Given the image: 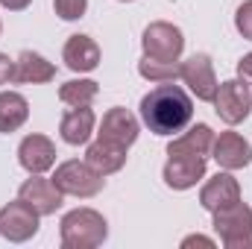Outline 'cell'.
<instances>
[{"label": "cell", "instance_id": "cell-28", "mask_svg": "<svg viewBox=\"0 0 252 249\" xmlns=\"http://www.w3.org/2000/svg\"><path fill=\"white\" fill-rule=\"evenodd\" d=\"M30 3H32V0H0V6L9 9V12H24Z\"/></svg>", "mask_w": 252, "mask_h": 249}, {"label": "cell", "instance_id": "cell-14", "mask_svg": "<svg viewBox=\"0 0 252 249\" xmlns=\"http://www.w3.org/2000/svg\"><path fill=\"white\" fill-rule=\"evenodd\" d=\"M62 62H64V67L73 70V73H91V70H97V64H100V44H97L91 35L76 32V35H70V38L64 41Z\"/></svg>", "mask_w": 252, "mask_h": 249}, {"label": "cell", "instance_id": "cell-10", "mask_svg": "<svg viewBox=\"0 0 252 249\" xmlns=\"http://www.w3.org/2000/svg\"><path fill=\"white\" fill-rule=\"evenodd\" d=\"M18 196H21L27 205H32L41 217L56 214L64 202V193L56 187L53 179H44V173H30V179L18 187Z\"/></svg>", "mask_w": 252, "mask_h": 249}, {"label": "cell", "instance_id": "cell-2", "mask_svg": "<svg viewBox=\"0 0 252 249\" xmlns=\"http://www.w3.org/2000/svg\"><path fill=\"white\" fill-rule=\"evenodd\" d=\"M59 238H62L64 249H94L106 244L109 223L94 208H73L59 223Z\"/></svg>", "mask_w": 252, "mask_h": 249}, {"label": "cell", "instance_id": "cell-20", "mask_svg": "<svg viewBox=\"0 0 252 249\" xmlns=\"http://www.w3.org/2000/svg\"><path fill=\"white\" fill-rule=\"evenodd\" d=\"M211 147H214V132L208 124L190 126L188 132H182L179 138H173L167 144V150H188V153H199V156H208Z\"/></svg>", "mask_w": 252, "mask_h": 249}, {"label": "cell", "instance_id": "cell-16", "mask_svg": "<svg viewBox=\"0 0 252 249\" xmlns=\"http://www.w3.org/2000/svg\"><path fill=\"white\" fill-rule=\"evenodd\" d=\"M94 126H97V118H94L91 106H70V109L62 115L59 135H62L64 144H70V147H82V144L91 141Z\"/></svg>", "mask_w": 252, "mask_h": 249}, {"label": "cell", "instance_id": "cell-29", "mask_svg": "<svg viewBox=\"0 0 252 249\" xmlns=\"http://www.w3.org/2000/svg\"><path fill=\"white\" fill-rule=\"evenodd\" d=\"M121 3H132V0H121Z\"/></svg>", "mask_w": 252, "mask_h": 249}, {"label": "cell", "instance_id": "cell-3", "mask_svg": "<svg viewBox=\"0 0 252 249\" xmlns=\"http://www.w3.org/2000/svg\"><path fill=\"white\" fill-rule=\"evenodd\" d=\"M211 226L226 249H252V208L247 202H232L211 214Z\"/></svg>", "mask_w": 252, "mask_h": 249}, {"label": "cell", "instance_id": "cell-17", "mask_svg": "<svg viewBox=\"0 0 252 249\" xmlns=\"http://www.w3.org/2000/svg\"><path fill=\"white\" fill-rule=\"evenodd\" d=\"M56 76V64L47 62L41 53L35 50H24L18 59H15V79L12 82H21V85H41V82H50Z\"/></svg>", "mask_w": 252, "mask_h": 249}, {"label": "cell", "instance_id": "cell-27", "mask_svg": "<svg viewBox=\"0 0 252 249\" xmlns=\"http://www.w3.org/2000/svg\"><path fill=\"white\" fill-rule=\"evenodd\" d=\"M238 79H244V82H252V53H247V56L238 62Z\"/></svg>", "mask_w": 252, "mask_h": 249}, {"label": "cell", "instance_id": "cell-25", "mask_svg": "<svg viewBox=\"0 0 252 249\" xmlns=\"http://www.w3.org/2000/svg\"><path fill=\"white\" fill-rule=\"evenodd\" d=\"M12 79H15V62L6 53H0V85H9Z\"/></svg>", "mask_w": 252, "mask_h": 249}, {"label": "cell", "instance_id": "cell-18", "mask_svg": "<svg viewBox=\"0 0 252 249\" xmlns=\"http://www.w3.org/2000/svg\"><path fill=\"white\" fill-rule=\"evenodd\" d=\"M85 161H88L100 176H112V173H118L126 164V150L124 147H115V144H106V141L97 138L94 144H88Z\"/></svg>", "mask_w": 252, "mask_h": 249}, {"label": "cell", "instance_id": "cell-13", "mask_svg": "<svg viewBox=\"0 0 252 249\" xmlns=\"http://www.w3.org/2000/svg\"><path fill=\"white\" fill-rule=\"evenodd\" d=\"M211 156L223 170H244L252 161V147L238 132H220V138H214Z\"/></svg>", "mask_w": 252, "mask_h": 249}, {"label": "cell", "instance_id": "cell-22", "mask_svg": "<svg viewBox=\"0 0 252 249\" xmlns=\"http://www.w3.org/2000/svg\"><path fill=\"white\" fill-rule=\"evenodd\" d=\"M138 73L147 82H176L179 79V62H153V59H141L138 62Z\"/></svg>", "mask_w": 252, "mask_h": 249}, {"label": "cell", "instance_id": "cell-1", "mask_svg": "<svg viewBox=\"0 0 252 249\" xmlns=\"http://www.w3.org/2000/svg\"><path fill=\"white\" fill-rule=\"evenodd\" d=\"M193 118V100L176 82H158L141 97V124L153 135H176Z\"/></svg>", "mask_w": 252, "mask_h": 249}, {"label": "cell", "instance_id": "cell-23", "mask_svg": "<svg viewBox=\"0 0 252 249\" xmlns=\"http://www.w3.org/2000/svg\"><path fill=\"white\" fill-rule=\"evenodd\" d=\"M53 9L62 21H79L88 12V0H53Z\"/></svg>", "mask_w": 252, "mask_h": 249}, {"label": "cell", "instance_id": "cell-26", "mask_svg": "<svg viewBox=\"0 0 252 249\" xmlns=\"http://www.w3.org/2000/svg\"><path fill=\"white\" fill-rule=\"evenodd\" d=\"M182 247L188 249V247H205V249H214L217 244L211 241V238H205V235H190V238H185L182 241Z\"/></svg>", "mask_w": 252, "mask_h": 249}, {"label": "cell", "instance_id": "cell-11", "mask_svg": "<svg viewBox=\"0 0 252 249\" xmlns=\"http://www.w3.org/2000/svg\"><path fill=\"white\" fill-rule=\"evenodd\" d=\"M138 132H141L138 118H135L129 109L115 106V109H109V112L103 115L97 138H100V141H106V144H115V147H124V150H129V147L138 141Z\"/></svg>", "mask_w": 252, "mask_h": 249}, {"label": "cell", "instance_id": "cell-30", "mask_svg": "<svg viewBox=\"0 0 252 249\" xmlns=\"http://www.w3.org/2000/svg\"><path fill=\"white\" fill-rule=\"evenodd\" d=\"M0 32H3V24H0Z\"/></svg>", "mask_w": 252, "mask_h": 249}, {"label": "cell", "instance_id": "cell-6", "mask_svg": "<svg viewBox=\"0 0 252 249\" xmlns=\"http://www.w3.org/2000/svg\"><path fill=\"white\" fill-rule=\"evenodd\" d=\"M214 112L223 124L238 126L250 118L252 112V88L244 79H226L217 85L214 94Z\"/></svg>", "mask_w": 252, "mask_h": 249}, {"label": "cell", "instance_id": "cell-12", "mask_svg": "<svg viewBox=\"0 0 252 249\" xmlns=\"http://www.w3.org/2000/svg\"><path fill=\"white\" fill-rule=\"evenodd\" d=\"M18 164L27 170V173H47L56 167V144L47 138V135H27L21 144H18Z\"/></svg>", "mask_w": 252, "mask_h": 249}, {"label": "cell", "instance_id": "cell-15", "mask_svg": "<svg viewBox=\"0 0 252 249\" xmlns=\"http://www.w3.org/2000/svg\"><path fill=\"white\" fill-rule=\"evenodd\" d=\"M241 199V182L232 176V173H217V176H211L202 190H199V205L205 208V211H220V208H226V205H232V202H238Z\"/></svg>", "mask_w": 252, "mask_h": 249}, {"label": "cell", "instance_id": "cell-4", "mask_svg": "<svg viewBox=\"0 0 252 249\" xmlns=\"http://www.w3.org/2000/svg\"><path fill=\"white\" fill-rule=\"evenodd\" d=\"M141 47H144V59L153 62H179L182 50H185V35L176 24L167 21H153L144 35H141Z\"/></svg>", "mask_w": 252, "mask_h": 249}, {"label": "cell", "instance_id": "cell-21", "mask_svg": "<svg viewBox=\"0 0 252 249\" xmlns=\"http://www.w3.org/2000/svg\"><path fill=\"white\" fill-rule=\"evenodd\" d=\"M100 94V85L94 79H67L62 88H59V100L64 106H91Z\"/></svg>", "mask_w": 252, "mask_h": 249}, {"label": "cell", "instance_id": "cell-24", "mask_svg": "<svg viewBox=\"0 0 252 249\" xmlns=\"http://www.w3.org/2000/svg\"><path fill=\"white\" fill-rule=\"evenodd\" d=\"M235 30L252 41V0H244L241 6H238V12H235Z\"/></svg>", "mask_w": 252, "mask_h": 249}, {"label": "cell", "instance_id": "cell-7", "mask_svg": "<svg viewBox=\"0 0 252 249\" xmlns=\"http://www.w3.org/2000/svg\"><path fill=\"white\" fill-rule=\"evenodd\" d=\"M205 164H208V156L188 153V150H167V164L161 170L164 185L173 190H188L199 179H205Z\"/></svg>", "mask_w": 252, "mask_h": 249}, {"label": "cell", "instance_id": "cell-8", "mask_svg": "<svg viewBox=\"0 0 252 249\" xmlns=\"http://www.w3.org/2000/svg\"><path fill=\"white\" fill-rule=\"evenodd\" d=\"M38 220L41 214L18 196L15 202L0 208V235L9 244H27L30 238L38 235Z\"/></svg>", "mask_w": 252, "mask_h": 249}, {"label": "cell", "instance_id": "cell-19", "mask_svg": "<svg viewBox=\"0 0 252 249\" xmlns=\"http://www.w3.org/2000/svg\"><path fill=\"white\" fill-rule=\"evenodd\" d=\"M30 118V103L18 91H0V132H18Z\"/></svg>", "mask_w": 252, "mask_h": 249}, {"label": "cell", "instance_id": "cell-9", "mask_svg": "<svg viewBox=\"0 0 252 249\" xmlns=\"http://www.w3.org/2000/svg\"><path fill=\"white\" fill-rule=\"evenodd\" d=\"M179 79L190 88V94L202 103H214L217 94V76H214V64L208 53H193L190 59L179 62Z\"/></svg>", "mask_w": 252, "mask_h": 249}, {"label": "cell", "instance_id": "cell-5", "mask_svg": "<svg viewBox=\"0 0 252 249\" xmlns=\"http://www.w3.org/2000/svg\"><path fill=\"white\" fill-rule=\"evenodd\" d=\"M53 182H56V187L62 190L64 196H79V199L97 196L103 190V185H106V179L88 161H79V158L62 161L56 167V173H53Z\"/></svg>", "mask_w": 252, "mask_h": 249}]
</instances>
